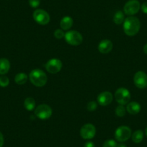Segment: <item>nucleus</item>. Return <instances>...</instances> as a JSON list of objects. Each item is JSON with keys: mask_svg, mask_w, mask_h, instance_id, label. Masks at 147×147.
I'll return each mask as SVG.
<instances>
[{"mask_svg": "<svg viewBox=\"0 0 147 147\" xmlns=\"http://www.w3.org/2000/svg\"><path fill=\"white\" fill-rule=\"evenodd\" d=\"M141 28V22L138 18L134 16H129L123 22L124 32L128 36L136 35Z\"/></svg>", "mask_w": 147, "mask_h": 147, "instance_id": "f257e3e1", "label": "nucleus"}, {"mask_svg": "<svg viewBox=\"0 0 147 147\" xmlns=\"http://www.w3.org/2000/svg\"><path fill=\"white\" fill-rule=\"evenodd\" d=\"M30 81L34 86L37 87H42L47 83V75L43 70L35 69L31 71L29 74Z\"/></svg>", "mask_w": 147, "mask_h": 147, "instance_id": "f03ea898", "label": "nucleus"}, {"mask_svg": "<svg viewBox=\"0 0 147 147\" xmlns=\"http://www.w3.org/2000/svg\"><path fill=\"white\" fill-rule=\"evenodd\" d=\"M64 38L68 44L73 46H80L83 40V37L80 32L76 30L68 31L65 33Z\"/></svg>", "mask_w": 147, "mask_h": 147, "instance_id": "7ed1b4c3", "label": "nucleus"}, {"mask_svg": "<svg viewBox=\"0 0 147 147\" xmlns=\"http://www.w3.org/2000/svg\"><path fill=\"white\" fill-rule=\"evenodd\" d=\"M115 98L117 102L121 105H127L131 100V93L129 90L124 87H121L116 90L115 93Z\"/></svg>", "mask_w": 147, "mask_h": 147, "instance_id": "20e7f679", "label": "nucleus"}, {"mask_svg": "<svg viewBox=\"0 0 147 147\" xmlns=\"http://www.w3.org/2000/svg\"><path fill=\"white\" fill-rule=\"evenodd\" d=\"M52 109L49 105L46 104H42L38 105L35 108V114L37 118L40 120H47L52 115Z\"/></svg>", "mask_w": 147, "mask_h": 147, "instance_id": "39448f33", "label": "nucleus"}, {"mask_svg": "<svg viewBox=\"0 0 147 147\" xmlns=\"http://www.w3.org/2000/svg\"><path fill=\"white\" fill-rule=\"evenodd\" d=\"M131 137V130L129 127L121 125L118 127L115 132V138L119 142H124Z\"/></svg>", "mask_w": 147, "mask_h": 147, "instance_id": "423d86ee", "label": "nucleus"}, {"mask_svg": "<svg viewBox=\"0 0 147 147\" xmlns=\"http://www.w3.org/2000/svg\"><path fill=\"white\" fill-rule=\"evenodd\" d=\"M32 17L35 22L39 25H45L50 22V15L46 11L41 9H38L34 11Z\"/></svg>", "mask_w": 147, "mask_h": 147, "instance_id": "0eeeda50", "label": "nucleus"}, {"mask_svg": "<svg viewBox=\"0 0 147 147\" xmlns=\"http://www.w3.org/2000/svg\"><path fill=\"white\" fill-rule=\"evenodd\" d=\"M141 5L138 0H129L123 7V12L128 16H133L138 12Z\"/></svg>", "mask_w": 147, "mask_h": 147, "instance_id": "6e6552de", "label": "nucleus"}, {"mask_svg": "<svg viewBox=\"0 0 147 147\" xmlns=\"http://www.w3.org/2000/svg\"><path fill=\"white\" fill-rule=\"evenodd\" d=\"M96 134V128L93 124L87 123L83 125L80 130V135L83 139L90 140L94 137Z\"/></svg>", "mask_w": 147, "mask_h": 147, "instance_id": "1a4fd4ad", "label": "nucleus"}, {"mask_svg": "<svg viewBox=\"0 0 147 147\" xmlns=\"http://www.w3.org/2000/svg\"><path fill=\"white\" fill-rule=\"evenodd\" d=\"M61 61L58 59H51L48 61L47 63H46V69L48 72L51 74H57L58 72L60 71L62 69Z\"/></svg>", "mask_w": 147, "mask_h": 147, "instance_id": "9d476101", "label": "nucleus"}, {"mask_svg": "<svg viewBox=\"0 0 147 147\" xmlns=\"http://www.w3.org/2000/svg\"><path fill=\"white\" fill-rule=\"evenodd\" d=\"M134 82L136 87L145 89L147 87V74L141 71L136 72L134 77Z\"/></svg>", "mask_w": 147, "mask_h": 147, "instance_id": "9b49d317", "label": "nucleus"}, {"mask_svg": "<svg viewBox=\"0 0 147 147\" xmlns=\"http://www.w3.org/2000/svg\"><path fill=\"white\" fill-rule=\"evenodd\" d=\"M113 100V96L110 92L105 91L100 93L97 98V102L100 105L107 106L112 102Z\"/></svg>", "mask_w": 147, "mask_h": 147, "instance_id": "f8f14e48", "label": "nucleus"}, {"mask_svg": "<svg viewBox=\"0 0 147 147\" xmlns=\"http://www.w3.org/2000/svg\"><path fill=\"white\" fill-rule=\"evenodd\" d=\"M113 44L112 41L108 39L102 40L98 45V51L102 54H107L112 51Z\"/></svg>", "mask_w": 147, "mask_h": 147, "instance_id": "ddd939ff", "label": "nucleus"}, {"mask_svg": "<svg viewBox=\"0 0 147 147\" xmlns=\"http://www.w3.org/2000/svg\"><path fill=\"white\" fill-rule=\"evenodd\" d=\"M126 110L131 115H136L141 111V105L137 102H131L127 104Z\"/></svg>", "mask_w": 147, "mask_h": 147, "instance_id": "4468645a", "label": "nucleus"}, {"mask_svg": "<svg viewBox=\"0 0 147 147\" xmlns=\"http://www.w3.org/2000/svg\"><path fill=\"white\" fill-rule=\"evenodd\" d=\"M74 20L71 17L65 16L61 20L60 27L63 30H68L73 26Z\"/></svg>", "mask_w": 147, "mask_h": 147, "instance_id": "2eb2a0df", "label": "nucleus"}, {"mask_svg": "<svg viewBox=\"0 0 147 147\" xmlns=\"http://www.w3.org/2000/svg\"><path fill=\"white\" fill-rule=\"evenodd\" d=\"M10 69V63L7 59H0V74L5 75Z\"/></svg>", "mask_w": 147, "mask_h": 147, "instance_id": "dca6fc26", "label": "nucleus"}, {"mask_svg": "<svg viewBox=\"0 0 147 147\" xmlns=\"http://www.w3.org/2000/svg\"><path fill=\"white\" fill-rule=\"evenodd\" d=\"M27 81H28V76L24 72L17 74L15 77V82L18 85H22V84H25Z\"/></svg>", "mask_w": 147, "mask_h": 147, "instance_id": "f3484780", "label": "nucleus"}, {"mask_svg": "<svg viewBox=\"0 0 147 147\" xmlns=\"http://www.w3.org/2000/svg\"><path fill=\"white\" fill-rule=\"evenodd\" d=\"M24 107L28 111H32L35 107V101L32 97H27L24 102Z\"/></svg>", "mask_w": 147, "mask_h": 147, "instance_id": "a211bd4d", "label": "nucleus"}, {"mask_svg": "<svg viewBox=\"0 0 147 147\" xmlns=\"http://www.w3.org/2000/svg\"><path fill=\"white\" fill-rule=\"evenodd\" d=\"M124 20H125V16H124V13L121 10L117 11L115 13L113 16V22L116 25H121V24L123 23Z\"/></svg>", "mask_w": 147, "mask_h": 147, "instance_id": "6ab92c4d", "label": "nucleus"}, {"mask_svg": "<svg viewBox=\"0 0 147 147\" xmlns=\"http://www.w3.org/2000/svg\"><path fill=\"white\" fill-rule=\"evenodd\" d=\"M132 141L136 144H139L144 138V132L141 130H137L131 136Z\"/></svg>", "mask_w": 147, "mask_h": 147, "instance_id": "aec40b11", "label": "nucleus"}, {"mask_svg": "<svg viewBox=\"0 0 147 147\" xmlns=\"http://www.w3.org/2000/svg\"><path fill=\"white\" fill-rule=\"evenodd\" d=\"M115 114L118 117H123L125 115V112H126V109L125 108L124 105H119L118 107L115 109Z\"/></svg>", "mask_w": 147, "mask_h": 147, "instance_id": "412c9836", "label": "nucleus"}, {"mask_svg": "<svg viewBox=\"0 0 147 147\" xmlns=\"http://www.w3.org/2000/svg\"><path fill=\"white\" fill-rule=\"evenodd\" d=\"M9 80L6 76H2L0 77V87H6L9 85Z\"/></svg>", "mask_w": 147, "mask_h": 147, "instance_id": "4be33fe9", "label": "nucleus"}, {"mask_svg": "<svg viewBox=\"0 0 147 147\" xmlns=\"http://www.w3.org/2000/svg\"><path fill=\"white\" fill-rule=\"evenodd\" d=\"M117 145L118 144L116 143V141H114L113 139H109L105 141L102 147H117Z\"/></svg>", "mask_w": 147, "mask_h": 147, "instance_id": "5701e85b", "label": "nucleus"}, {"mask_svg": "<svg viewBox=\"0 0 147 147\" xmlns=\"http://www.w3.org/2000/svg\"><path fill=\"white\" fill-rule=\"evenodd\" d=\"M97 103L95 101L89 102L87 105V108L89 111H94V110H95L97 109Z\"/></svg>", "mask_w": 147, "mask_h": 147, "instance_id": "b1692460", "label": "nucleus"}, {"mask_svg": "<svg viewBox=\"0 0 147 147\" xmlns=\"http://www.w3.org/2000/svg\"><path fill=\"white\" fill-rule=\"evenodd\" d=\"M65 33L63 32V30L58 29L54 31V37L57 39H61L62 38H64Z\"/></svg>", "mask_w": 147, "mask_h": 147, "instance_id": "393cba45", "label": "nucleus"}, {"mask_svg": "<svg viewBox=\"0 0 147 147\" xmlns=\"http://www.w3.org/2000/svg\"><path fill=\"white\" fill-rule=\"evenodd\" d=\"M40 4V0H29V5L31 7H38Z\"/></svg>", "mask_w": 147, "mask_h": 147, "instance_id": "a878e982", "label": "nucleus"}, {"mask_svg": "<svg viewBox=\"0 0 147 147\" xmlns=\"http://www.w3.org/2000/svg\"><path fill=\"white\" fill-rule=\"evenodd\" d=\"M141 9L144 14H147V2L142 4V5L141 6Z\"/></svg>", "mask_w": 147, "mask_h": 147, "instance_id": "bb28decb", "label": "nucleus"}, {"mask_svg": "<svg viewBox=\"0 0 147 147\" xmlns=\"http://www.w3.org/2000/svg\"><path fill=\"white\" fill-rule=\"evenodd\" d=\"M84 147H95V145L92 141H87V143H85Z\"/></svg>", "mask_w": 147, "mask_h": 147, "instance_id": "cd10ccee", "label": "nucleus"}, {"mask_svg": "<svg viewBox=\"0 0 147 147\" xmlns=\"http://www.w3.org/2000/svg\"><path fill=\"white\" fill-rule=\"evenodd\" d=\"M4 144V136L0 132V147L3 146Z\"/></svg>", "mask_w": 147, "mask_h": 147, "instance_id": "c85d7f7f", "label": "nucleus"}, {"mask_svg": "<svg viewBox=\"0 0 147 147\" xmlns=\"http://www.w3.org/2000/svg\"><path fill=\"white\" fill-rule=\"evenodd\" d=\"M144 52L146 54H147V43L144 46Z\"/></svg>", "mask_w": 147, "mask_h": 147, "instance_id": "c756f323", "label": "nucleus"}, {"mask_svg": "<svg viewBox=\"0 0 147 147\" xmlns=\"http://www.w3.org/2000/svg\"><path fill=\"white\" fill-rule=\"evenodd\" d=\"M117 147H127V146L125 145V144H118V145H117Z\"/></svg>", "mask_w": 147, "mask_h": 147, "instance_id": "7c9ffc66", "label": "nucleus"}, {"mask_svg": "<svg viewBox=\"0 0 147 147\" xmlns=\"http://www.w3.org/2000/svg\"><path fill=\"white\" fill-rule=\"evenodd\" d=\"M146 136H147V127H146Z\"/></svg>", "mask_w": 147, "mask_h": 147, "instance_id": "2f4dec72", "label": "nucleus"}]
</instances>
